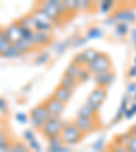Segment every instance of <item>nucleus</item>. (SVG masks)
<instances>
[{
    "instance_id": "1",
    "label": "nucleus",
    "mask_w": 136,
    "mask_h": 152,
    "mask_svg": "<svg viewBox=\"0 0 136 152\" xmlns=\"http://www.w3.org/2000/svg\"><path fill=\"white\" fill-rule=\"evenodd\" d=\"M60 137L65 145L72 147V145L79 144V142L83 140L85 134L78 129V126H76L74 122H67L65 125H64L61 133H60Z\"/></svg>"
},
{
    "instance_id": "2",
    "label": "nucleus",
    "mask_w": 136,
    "mask_h": 152,
    "mask_svg": "<svg viewBox=\"0 0 136 152\" xmlns=\"http://www.w3.org/2000/svg\"><path fill=\"white\" fill-rule=\"evenodd\" d=\"M86 68L89 69V72L91 75H98V73L108 72V71H112V60L106 53L99 52L98 56L95 57L93 61H90L86 65Z\"/></svg>"
},
{
    "instance_id": "3",
    "label": "nucleus",
    "mask_w": 136,
    "mask_h": 152,
    "mask_svg": "<svg viewBox=\"0 0 136 152\" xmlns=\"http://www.w3.org/2000/svg\"><path fill=\"white\" fill-rule=\"evenodd\" d=\"M65 124H67L65 121H63L60 117H51L44 124L41 132L46 139L54 137V136H60V133H61V130H63Z\"/></svg>"
},
{
    "instance_id": "4",
    "label": "nucleus",
    "mask_w": 136,
    "mask_h": 152,
    "mask_svg": "<svg viewBox=\"0 0 136 152\" xmlns=\"http://www.w3.org/2000/svg\"><path fill=\"white\" fill-rule=\"evenodd\" d=\"M106 96H108V90L102 88V87H97V88H94L91 92H90V95L87 96L86 103H89L94 110L98 111L99 109H101V106L104 104Z\"/></svg>"
},
{
    "instance_id": "5",
    "label": "nucleus",
    "mask_w": 136,
    "mask_h": 152,
    "mask_svg": "<svg viewBox=\"0 0 136 152\" xmlns=\"http://www.w3.org/2000/svg\"><path fill=\"white\" fill-rule=\"evenodd\" d=\"M78 129L83 133V134H87V133L94 132L97 128H99V122L95 118H86V117H78L76 115L75 120H74Z\"/></svg>"
},
{
    "instance_id": "6",
    "label": "nucleus",
    "mask_w": 136,
    "mask_h": 152,
    "mask_svg": "<svg viewBox=\"0 0 136 152\" xmlns=\"http://www.w3.org/2000/svg\"><path fill=\"white\" fill-rule=\"evenodd\" d=\"M114 18V20L117 23H133L136 22V12L132 8H127V7H123V8H118L116 12H113L112 15Z\"/></svg>"
},
{
    "instance_id": "7",
    "label": "nucleus",
    "mask_w": 136,
    "mask_h": 152,
    "mask_svg": "<svg viewBox=\"0 0 136 152\" xmlns=\"http://www.w3.org/2000/svg\"><path fill=\"white\" fill-rule=\"evenodd\" d=\"M44 104H45V107H46V110L49 111V114H51V117H60L61 114L64 113V110H65V104L61 103L60 101H57L53 95L49 96L45 101Z\"/></svg>"
},
{
    "instance_id": "8",
    "label": "nucleus",
    "mask_w": 136,
    "mask_h": 152,
    "mask_svg": "<svg viewBox=\"0 0 136 152\" xmlns=\"http://www.w3.org/2000/svg\"><path fill=\"white\" fill-rule=\"evenodd\" d=\"M48 152H72V149L64 144L60 136H54L48 139Z\"/></svg>"
},
{
    "instance_id": "9",
    "label": "nucleus",
    "mask_w": 136,
    "mask_h": 152,
    "mask_svg": "<svg viewBox=\"0 0 136 152\" xmlns=\"http://www.w3.org/2000/svg\"><path fill=\"white\" fill-rule=\"evenodd\" d=\"M3 30L11 44H15V42H18L19 39L22 38V27H21V25H19L18 22L11 23V25H8L6 28H3Z\"/></svg>"
},
{
    "instance_id": "10",
    "label": "nucleus",
    "mask_w": 136,
    "mask_h": 152,
    "mask_svg": "<svg viewBox=\"0 0 136 152\" xmlns=\"http://www.w3.org/2000/svg\"><path fill=\"white\" fill-rule=\"evenodd\" d=\"M30 118H32V120H37V121H40V122L45 124L48 120H49V118H51V114H49V111L46 110L45 104L41 103V104L34 106V107L30 110Z\"/></svg>"
},
{
    "instance_id": "11",
    "label": "nucleus",
    "mask_w": 136,
    "mask_h": 152,
    "mask_svg": "<svg viewBox=\"0 0 136 152\" xmlns=\"http://www.w3.org/2000/svg\"><path fill=\"white\" fill-rule=\"evenodd\" d=\"M116 79V73L113 71H108V72L104 73H98V75H94V82L97 84V87H102V88H106Z\"/></svg>"
},
{
    "instance_id": "12",
    "label": "nucleus",
    "mask_w": 136,
    "mask_h": 152,
    "mask_svg": "<svg viewBox=\"0 0 136 152\" xmlns=\"http://www.w3.org/2000/svg\"><path fill=\"white\" fill-rule=\"evenodd\" d=\"M129 104H131V96L125 94L124 95V98L121 99V103H120V106H118V109H117V113H116V115H114V118H113V124H117L121 118H124L125 111L128 110Z\"/></svg>"
},
{
    "instance_id": "13",
    "label": "nucleus",
    "mask_w": 136,
    "mask_h": 152,
    "mask_svg": "<svg viewBox=\"0 0 136 152\" xmlns=\"http://www.w3.org/2000/svg\"><path fill=\"white\" fill-rule=\"evenodd\" d=\"M72 95H74V91H71V90H68V88H64V87H61V86H59L53 92L54 98H56L57 101H60L61 103H64V104H65L67 102L71 101Z\"/></svg>"
},
{
    "instance_id": "14",
    "label": "nucleus",
    "mask_w": 136,
    "mask_h": 152,
    "mask_svg": "<svg viewBox=\"0 0 136 152\" xmlns=\"http://www.w3.org/2000/svg\"><path fill=\"white\" fill-rule=\"evenodd\" d=\"M52 42V34L44 31H34V45L35 46H46Z\"/></svg>"
},
{
    "instance_id": "15",
    "label": "nucleus",
    "mask_w": 136,
    "mask_h": 152,
    "mask_svg": "<svg viewBox=\"0 0 136 152\" xmlns=\"http://www.w3.org/2000/svg\"><path fill=\"white\" fill-rule=\"evenodd\" d=\"M78 117H86V118H95L97 117V110L90 106L89 103H85L80 106V109L78 110Z\"/></svg>"
},
{
    "instance_id": "16",
    "label": "nucleus",
    "mask_w": 136,
    "mask_h": 152,
    "mask_svg": "<svg viewBox=\"0 0 136 152\" xmlns=\"http://www.w3.org/2000/svg\"><path fill=\"white\" fill-rule=\"evenodd\" d=\"M78 80L75 79V77H71V76H68V75H63V77H61V80H60V84L59 86H61V87H64V88H68V90H71V91H74V90L78 87Z\"/></svg>"
},
{
    "instance_id": "17",
    "label": "nucleus",
    "mask_w": 136,
    "mask_h": 152,
    "mask_svg": "<svg viewBox=\"0 0 136 152\" xmlns=\"http://www.w3.org/2000/svg\"><path fill=\"white\" fill-rule=\"evenodd\" d=\"M70 46H71V38H68V39H63V41L54 42V44L52 45V50H53L56 54H63Z\"/></svg>"
},
{
    "instance_id": "18",
    "label": "nucleus",
    "mask_w": 136,
    "mask_h": 152,
    "mask_svg": "<svg viewBox=\"0 0 136 152\" xmlns=\"http://www.w3.org/2000/svg\"><path fill=\"white\" fill-rule=\"evenodd\" d=\"M85 37L87 38V41L89 39H98V38L104 37V30L101 27H98V26H91V27L87 28Z\"/></svg>"
},
{
    "instance_id": "19",
    "label": "nucleus",
    "mask_w": 136,
    "mask_h": 152,
    "mask_svg": "<svg viewBox=\"0 0 136 152\" xmlns=\"http://www.w3.org/2000/svg\"><path fill=\"white\" fill-rule=\"evenodd\" d=\"M97 7H98V10L101 11L102 14L108 15V14H110L112 11L114 10L116 3H114L113 0H102V1H99V3L97 4Z\"/></svg>"
},
{
    "instance_id": "20",
    "label": "nucleus",
    "mask_w": 136,
    "mask_h": 152,
    "mask_svg": "<svg viewBox=\"0 0 136 152\" xmlns=\"http://www.w3.org/2000/svg\"><path fill=\"white\" fill-rule=\"evenodd\" d=\"M127 34H129V25H127V23H117L114 26V35L117 38H124Z\"/></svg>"
},
{
    "instance_id": "21",
    "label": "nucleus",
    "mask_w": 136,
    "mask_h": 152,
    "mask_svg": "<svg viewBox=\"0 0 136 152\" xmlns=\"http://www.w3.org/2000/svg\"><path fill=\"white\" fill-rule=\"evenodd\" d=\"M11 45L12 44L8 41V38H7L4 30H1V31H0V56H4V53H6L7 49H8Z\"/></svg>"
},
{
    "instance_id": "22",
    "label": "nucleus",
    "mask_w": 136,
    "mask_h": 152,
    "mask_svg": "<svg viewBox=\"0 0 136 152\" xmlns=\"http://www.w3.org/2000/svg\"><path fill=\"white\" fill-rule=\"evenodd\" d=\"M83 66H79V65H76L75 63H70L68 65H67L65 71H64V75H68L71 76V77H75L76 79V76L79 75L80 69H82Z\"/></svg>"
},
{
    "instance_id": "23",
    "label": "nucleus",
    "mask_w": 136,
    "mask_h": 152,
    "mask_svg": "<svg viewBox=\"0 0 136 152\" xmlns=\"http://www.w3.org/2000/svg\"><path fill=\"white\" fill-rule=\"evenodd\" d=\"M131 137H132V136H131L129 132H124V133H121V134H117V136H116V139L113 140V142H114V144H118V145L127 147V144L129 142Z\"/></svg>"
},
{
    "instance_id": "24",
    "label": "nucleus",
    "mask_w": 136,
    "mask_h": 152,
    "mask_svg": "<svg viewBox=\"0 0 136 152\" xmlns=\"http://www.w3.org/2000/svg\"><path fill=\"white\" fill-rule=\"evenodd\" d=\"M10 152H30V148L26 142L22 141H12L11 142V151Z\"/></svg>"
},
{
    "instance_id": "25",
    "label": "nucleus",
    "mask_w": 136,
    "mask_h": 152,
    "mask_svg": "<svg viewBox=\"0 0 136 152\" xmlns=\"http://www.w3.org/2000/svg\"><path fill=\"white\" fill-rule=\"evenodd\" d=\"M21 56H23L22 52L19 50L15 45H11V46L7 49V52L4 53L3 57H6V58H18V57H21Z\"/></svg>"
},
{
    "instance_id": "26",
    "label": "nucleus",
    "mask_w": 136,
    "mask_h": 152,
    "mask_svg": "<svg viewBox=\"0 0 136 152\" xmlns=\"http://www.w3.org/2000/svg\"><path fill=\"white\" fill-rule=\"evenodd\" d=\"M18 23L21 25V27H26V28H33L34 30V19H33V16L29 14V15L23 16V18H21L18 20Z\"/></svg>"
},
{
    "instance_id": "27",
    "label": "nucleus",
    "mask_w": 136,
    "mask_h": 152,
    "mask_svg": "<svg viewBox=\"0 0 136 152\" xmlns=\"http://www.w3.org/2000/svg\"><path fill=\"white\" fill-rule=\"evenodd\" d=\"M105 148H106V142H105V139L104 137H98V139L95 140L94 142L91 144V149L93 152H104Z\"/></svg>"
},
{
    "instance_id": "28",
    "label": "nucleus",
    "mask_w": 136,
    "mask_h": 152,
    "mask_svg": "<svg viewBox=\"0 0 136 152\" xmlns=\"http://www.w3.org/2000/svg\"><path fill=\"white\" fill-rule=\"evenodd\" d=\"M12 45H15L16 48H18L19 50L22 52V54H25V53H27V52H30L33 49V45L32 44H29L27 41H25V39H22V38H21V39H19L18 42H15V44H12Z\"/></svg>"
},
{
    "instance_id": "29",
    "label": "nucleus",
    "mask_w": 136,
    "mask_h": 152,
    "mask_svg": "<svg viewBox=\"0 0 136 152\" xmlns=\"http://www.w3.org/2000/svg\"><path fill=\"white\" fill-rule=\"evenodd\" d=\"M98 53L99 52H97L95 49H93V48H87L86 50H83L82 52V54H83V57H85V61H86V65L90 63V61H93L95 58V57L98 56Z\"/></svg>"
},
{
    "instance_id": "30",
    "label": "nucleus",
    "mask_w": 136,
    "mask_h": 152,
    "mask_svg": "<svg viewBox=\"0 0 136 152\" xmlns=\"http://www.w3.org/2000/svg\"><path fill=\"white\" fill-rule=\"evenodd\" d=\"M87 44V38L85 35H78L76 34L75 37L71 38V46L74 48H82Z\"/></svg>"
},
{
    "instance_id": "31",
    "label": "nucleus",
    "mask_w": 136,
    "mask_h": 152,
    "mask_svg": "<svg viewBox=\"0 0 136 152\" xmlns=\"http://www.w3.org/2000/svg\"><path fill=\"white\" fill-rule=\"evenodd\" d=\"M90 77H91V73L89 72V69L86 66H83L82 69H80L79 75L76 76V80H78V83H86L90 80Z\"/></svg>"
},
{
    "instance_id": "32",
    "label": "nucleus",
    "mask_w": 136,
    "mask_h": 152,
    "mask_svg": "<svg viewBox=\"0 0 136 152\" xmlns=\"http://www.w3.org/2000/svg\"><path fill=\"white\" fill-rule=\"evenodd\" d=\"M51 61V54L49 53H40L37 57H35V65H45Z\"/></svg>"
},
{
    "instance_id": "33",
    "label": "nucleus",
    "mask_w": 136,
    "mask_h": 152,
    "mask_svg": "<svg viewBox=\"0 0 136 152\" xmlns=\"http://www.w3.org/2000/svg\"><path fill=\"white\" fill-rule=\"evenodd\" d=\"M64 4H65V8L68 10V12L79 11V0H68V1H64Z\"/></svg>"
},
{
    "instance_id": "34",
    "label": "nucleus",
    "mask_w": 136,
    "mask_h": 152,
    "mask_svg": "<svg viewBox=\"0 0 136 152\" xmlns=\"http://www.w3.org/2000/svg\"><path fill=\"white\" fill-rule=\"evenodd\" d=\"M29 148H30V152H42V145L41 142L37 140V137L33 140H30V141L27 142Z\"/></svg>"
},
{
    "instance_id": "35",
    "label": "nucleus",
    "mask_w": 136,
    "mask_h": 152,
    "mask_svg": "<svg viewBox=\"0 0 136 152\" xmlns=\"http://www.w3.org/2000/svg\"><path fill=\"white\" fill-rule=\"evenodd\" d=\"M135 115H136V102H132V103L129 104L128 110L125 111V115H124V118H125V120H131V118H133Z\"/></svg>"
},
{
    "instance_id": "36",
    "label": "nucleus",
    "mask_w": 136,
    "mask_h": 152,
    "mask_svg": "<svg viewBox=\"0 0 136 152\" xmlns=\"http://www.w3.org/2000/svg\"><path fill=\"white\" fill-rule=\"evenodd\" d=\"M22 139H23V141H25V142H29L30 140L35 139L34 130H33V129H25V130H23V133H22Z\"/></svg>"
},
{
    "instance_id": "37",
    "label": "nucleus",
    "mask_w": 136,
    "mask_h": 152,
    "mask_svg": "<svg viewBox=\"0 0 136 152\" xmlns=\"http://www.w3.org/2000/svg\"><path fill=\"white\" fill-rule=\"evenodd\" d=\"M15 120L18 121L19 124H27L29 122V115L26 113H22V111H19V113H16L15 114Z\"/></svg>"
},
{
    "instance_id": "38",
    "label": "nucleus",
    "mask_w": 136,
    "mask_h": 152,
    "mask_svg": "<svg viewBox=\"0 0 136 152\" xmlns=\"http://www.w3.org/2000/svg\"><path fill=\"white\" fill-rule=\"evenodd\" d=\"M109 152H128V149H127V147L118 145V144L112 142L110 147H109Z\"/></svg>"
},
{
    "instance_id": "39",
    "label": "nucleus",
    "mask_w": 136,
    "mask_h": 152,
    "mask_svg": "<svg viewBox=\"0 0 136 152\" xmlns=\"http://www.w3.org/2000/svg\"><path fill=\"white\" fill-rule=\"evenodd\" d=\"M135 94H136V82L131 80V82H128V84H127V95L133 96Z\"/></svg>"
},
{
    "instance_id": "40",
    "label": "nucleus",
    "mask_w": 136,
    "mask_h": 152,
    "mask_svg": "<svg viewBox=\"0 0 136 152\" xmlns=\"http://www.w3.org/2000/svg\"><path fill=\"white\" fill-rule=\"evenodd\" d=\"M11 140H4L0 142V152H10L11 151Z\"/></svg>"
},
{
    "instance_id": "41",
    "label": "nucleus",
    "mask_w": 136,
    "mask_h": 152,
    "mask_svg": "<svg viewBox=\"0 0 136 152\" xmlns=\"http://www.w3.org/2000/svg\"><path fill=\"white\" fill-rule=\"evenodd\" d=\"M128 152H136V136H132L129 140V142L127 144Z\"/></svg>"
},
{
    "instance_id": "42",
    "label": "nucleus",
    "mask_w": 136,
    "mask_h": 152,
    "mask_svg": "<svg viewBox=\"0 0 136 152\" xmlns=\"http://www.w3.org/2000/svg\"><path fill=\"white\" fill-rule=\"evenodd\" d=\"M94 3L86 1V0H79V10H91Z\"/></svg>"
},
{
    "instance_id": "43",
    "label": "nucleus",
    "mask_w": 136,
    "mask_h": 152,
    "mask_svg": "<svg viewBox=\"0 0 136 152\" xmlns=\"http://www.w3.org/2000/svg\"><path fill=\"white\" fill-rule=\"evenodd\" d=\"M0 111H1V113H7V111H8V103H7V101L4 98H1V96H0Z\"/></svg>"
},
{
    "instance_id": "44",
    "label": "nucleus",
    "mask_w": 136,
    "mask_h": 152,
    "mask_svg": "<svg viewBox=\"0 0 136 152\" xmlns=\"http://www.w3.org/2000/svg\"><path fill=\"white\" fill-rule=\"evenodd\" d=\"M8 133L6 132V129H3V128H0V142L4 141V140H8Z\"/></svg>"
},
{
    "instance_id": "45",
    "label": "nucleus",
    "mask_w": 136,
    "mask_h": 152,
    "mask_svg": "<svg viewBox=\"0 0 136 152\" xmlns=\"http://www.w3.org/2000/svg\"><path fill=\"white\" fill-rule=\"evenodd\" d=\"M128 76H129L131 79H133V77H136V65L129 66V69H128Z\"/></svg>"
},
{
    "instance_id": "46",
    "label": "nucleus",
    "mask_w": 136,
    "mask_h": 152,
    "mask_svg": "<svg viewBox=\"0 0 136 152\" xmlns=\"http://www.w3.org/2000/svg\"><path fill=\"white\" fill-rule=\"evenodd\" d=\"M105 25H106V26H116V25H117V22H116V20H114V18L110 15L108 19H106V20H105Z\"/></svg>"
},
{
    "instance_id": "47",
    "label": "nucleus",
    "mask_w": 136,
    "mask_h": 152,
    "mask_svg": "<svg viewBox=\"0 0 136 152\" xmlns=\"http://www.w3.org/2000/svg\"><path fill=\"white\" fill-rule=\"evenodd\" d=\"M131 41L133 42V45L136 46V27H133L131 30Z\"/></svg>"
},
{
    "instance_id": "48",
    "label": "nucleus",
    "mask_w": 136,
    "mask_h": 152,
    "mask_svg": "<svg viewBox=\"0 0 136 152\" xmlns=\"http://www.w3.org/2000/svg\"><path fill=\"white\" fill-rule=\"evenodd\" d=\"M128 132L131 133V136H136V124H133V125L131 126V129L128 130Z\"/></svg>"
},
{
    "instance_id": "49",
    "label": "nucleus",
    "mask_w": 136,
    "mask_h": 152,
    "mask_svg": "<svg viewBox=\"0 0 136 152\" xmlns=\"http://www.w3.org/2000/svg\"><path fill=\"white\" fill-rule=\"evenodd\" d=\"M132 98H133V102H136V94H135V95H133Z\"/></svg>"
},
{
    "instance_id": "50",
    "label": "nucleus",
    "mask_w": 136,
    "mask_h": 152,
    "mask_svg": "<svg viewBox=\"0 0 136 152\" xmlns=\"http://www.w3.org/2000/svg\"><path fill=\"white\" fill-rule=\"evenodd\" d=\"M133 65H136V57H135V60H133Z\"/></svg>"
},
{
    "instance_id": "51",
    "label": "nucleus",
    "mask_w": 136,
    "mask_h": 152,
    "mask_svg": "<svg viewBox=\"0 0 136 152\" xmlns=\"http://www.w3.org/2000/svg\"><path fill=\"white\" fill-rule=\"evenodd\" d=\"M1 30H3V28H1V27H0V31H1Z\"/></svg>"
}]
</instances>
